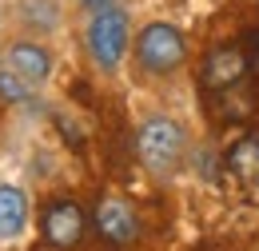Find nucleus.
<instances>
[{
    "mask_svg": "<svg viewBox=\"0 0 259 251\" xmlns=\"http://www.w3.org/2000/svg\"><path fill=\"white\" fill-rule=\"evenodd\" d=\"M136 152H140V163L148 172L167 176L188 156V128L180 120H171V116H152L136 132Z\"/></svg>",
    "mask_w": 259,
    "mask_h": 251,
    "instance_id": "f257e3e1",
    "label": "nucleus"
},
{
    "mask_svg": "<svg viewBox=\"0 0 259 251\" xmlns=\"http://www.w3.org/2000/svg\"><path fill=\"white\" fill-rule=\"evenodd\" d=\"M88 56L100 72H116L124 56H128V44H132V24H128V12L124 8H108V12H92L88 20Z\"/></svg>",
    "mask_w": 259,
    "mask_h": 251,
    "instance_id": "f03ea898",
    "label": "nucleus"
},
{
    "mask_svg": "<svg viewBox=\"0 0 259 251\" xmlns=\"http://www.w3.org/2000/svg\"><path fill=\"white\" fill-rule=\"evenodd\" d=\"M184 60H188V40H184V32L176 24L156 20V24L140 28V36H136V64L148 76H171Z\"/></svg>",
    "mask_w": 259,
    "mask_h": 251,
    "instance_id": "7ed1b4c3",
    "label": "nucleus"
},
{
    "mask_svg": "<svg viewBox=\"0 0 259 251\" xmlns=\"http://www.w3.org/2000/svg\"><path fill=\"white\" fill-rule=\"evenodd\" d=\"M84 227H88V220H84V207L76 199H52L44 207V216H40V231H44V239L52 247L80 243L84 239Z\"/></svg>",
    "mask_w": 259,
    "mask_h": 251,
    "instance_id": "20e7f679",
    "label": "nucleus"
},
{
    "mask_svg": "<svg viewBox=\"0 0 259 251\" xmlns=\"http://www.w3.org/2000/svg\"><path fill=\"white\" fill-rule=\"evenodd\" d=\"M247 68H251V60H247V52L239 44H220L215 52H207V60L199 68V80L211 92H227L247 76Z\"/></svg>",
    "mask_w": 259,
    "mask_h": 251,
    "instance_id": "39448f33",
    "label": "nucleus"
},
{
    "mask_svg": "<svg viewBox=\"0 0 259 251\" xmlns=\"http://www.w3.org/2000/svg\"><path fill=\"white\" fill-rule=\"evenodd\" d=\"M96 227L108 243H132L140 235V216L124 195H104L96 203Z\"/></svg>",
    "mask_w": 259,
    "mask_h": 251,
    "instance_id": "423d86ee",
    "label": "nucleus"
},
{
    "mask_svg": "<svg viewBox=\"0 0 259 251\" xmlns=\"http://www.w3.org/2000/svg\"><path fill=\"white\" fill-rule=\"evenodd\" d=\"M227 172L235 176V184L243 191H251L259 195V132H243V136H235V144L227 148Z\"/></svg>",
    "mask_w": 259,
    "mask_h": 251,
    "instance_id": "0eeeda50",
    "label": "nucleus"
},
{
    "mask_svg": "<svg viewBox=\"0 0 259 251\" xmlns=\"http://www.w3.org/2000/svg\"><path fill=\"white\" fill-rule=\"evenodd\" d=\"M8 68H12L20 80H28V84H44V80L52 76V52H48L44 44L20 40V44L8 48Z\"/></svg>",
    "mask_w": 259,
    "mask_h": 251,
    "instance_id": "6e6552de",
    "label": "nucleus"
},
{
    "mask_svg": "<svg viewBox=\"0 0 259 251\" xmlns=\"http://www.w3.org/2000/svg\"><path fill=\"white\" fill-rule=\"evenodd\" d=\"M28 227V195L12 184H0V235L16 239Z\"/></svg>",
    "mask_w": 259,
    "mask_h": 251,
    "instance_id": "1a4fd4ad",
    "label": "nucleus"
},
{
    "mask_svg": "<svg viewBox=\"0 0 259 251\" xmlns=\"http://www.w3.org/2000/svg\"><path fill=\"white\" fill-rule=\"evenodd\" d=\"M32 96V84L28 80H20L12 68H0V100H8V104H24Z\"/></svg>",
    "mask_w": 259,
    "mask_h": 251,
    "instance_id": "9d476101",
    "label": "nucleus"
},
{
    "mask_svg": "<svg viewBox=\"0 0 259 251\" xmlns=\"http://www.w3.org/2000/svg\"><path fill=\"white\" fill-rule=\"evenodd\" d=\"M80 8H88V12H108V8H120V0H80Z\"/></svg>",
    "mask_w": 259,
    "mask_h": 251,
    "instance_id": "9b49d317",
    "label": "nucleus"
},
{
    "mask_svg": "<svg viewBox=\"0 0 259 251\" xmlns=\"http://www.w3.org/2000/svg\"><path fill=\"white\" fill-rule=\"evenodd\" d=\"M251 72L259 76V36H255V44H251Z\"/></svg>",
    "mask_w": 259,
    "mask_h": 251,
    "instance_id": "f8f14e48",
    "label": "nucleus"
}]
</instances>
